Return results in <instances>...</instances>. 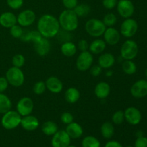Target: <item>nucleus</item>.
Segmentation results:
<instances>
[{
    "mask_svg": "<svg viewBox=\"0 0 147 147\" xmlns=\"http://www.w3.org/2000/svg\"><path fill=\"white\" fill-rule=\"evenodd\" d=\"M73 11L76 14L78 18L80 17H86L90 14V7L88 4H78L74 8Z\"/></svg>",
    "mask_w": 147,
    "mask_h": 147,
    "instance_id": "obj_30",
    "label": "nucleus"
},
{
    "mask_svg": "<svg viewBox=\"0 0 147 147\" xmlns=\"http://www.w3.org/2000/svg\"><path fill=\"white\" fill-rule=\"evenodd\" d=\"M138 52L139 47L137 43L132 40H127L121 45L120 55L124 60H132L137 56Z\"/></svg>",
    "mask_w": 147,
    "mask_h": 147,
    "instance_id": "obj_6",
    "label": "nucleus"
},
{
    "mask_svg": "<svg viewBox=\"0 0 147 147\" xmlns=\"http://www.w3.org/2000/svg\"><path fill=\"white\" fill-rule=\"evenodd\" d=\"M125 120L130 125L136 126L141 122L142 119L141 111L136 107L130 106L124 111Z\"/></svg>",
    "mask_w": 147,
    "mask_h": 147,
    "instance_id": "obj_15",
    "label": "nucleus"
},
{
    "mask_svg": "<svg viewBox=\"0 0 147 147\" xmlns=\"http://www.w3.org/2000/svg\"><path fill=\"white\" fill-rule=\"evenodd\" d=\"M82 147H100V142L93 136H86L81 142Z\"/></svg>",
    "mask_w": 147,
    "mask_h": 147,
    "instance_id": "obj_31",
    "label": "nucleus"
},
{
    "mask_svg": "<svg viewBox=\"0 0 147 147\" xmlns=\"http://www.w3.org/2000/svg\"><path fill=\"white\" fill-rule=\"evenodd\" d=\"M98 62V65H100L102 69L108 70L114 65L116 63V57L112 53H101L99 56Z\"/></svg>",
    "mask_w": 147,
    "mask_h": 147,
    "instance_id": "obj_20",
    "label": "nucleus"
},
{
    "mask_svg": "<svg viewBox=\"0 0 147 147\" xmlns=\"http://www.w3.org/2000/svg\"><path fill=\"white\" fill-rule=\"evenodd\" d=\"M103 6L106 9H113L117 5V0H103Z\"/></svg>",
    "mask_w": 147,
    "mask_h": 147,
    "instance_id": "obj_41",
    "label": "nucleus"
},
{
    "mask_svg": "<svg viewBox=\"0 0 147 147\" xmlns=\"http://www.w3.org/2000/svg\"><path fill=\"white\" fill-rule=\"evenodd\" d=\"M20 126L27 131H34L38 129L40 126V121L36 116L30 114L22 117Z\"/></svg>",
    "mask_w": 147,
    "mask_h": 147,
    "instance_id": "obj_16",
    "label": "nucleus"
},
{
    "mask_svg": "<svg viewBox=\"0 0 147 147\" xmlns=\"http://www.w3.org/2000/svg\"><path fill=\"white\" fill-rule=\"evenodd\" d=\"M65 131L71 139H78L81 137L83 134V127L77 122H72L67 125Z\"/></svg>",
    "mask_w": 147,
    "mask_h": 147,
    "instance_id": "obj_22",
    "label": "nucleus"
},
{
    "mask_svg": "<svg viewBox=\"0 0 147 147\" xmlns=\"http://www.w3.org/2000/svg\"><path fill=\"white\" fill-rule=\"evenodd\" d=\"M112 123L115 125H121L125 121L124 111L121 110L116 111L113 113L111 117Z\"/></svg>",
    "mask_w": 147,
    "mask_h": 147,
    "instance_id": "obj_33",
    "label": "nucleus"
},
{
    "mask_svg": "<svg viewBox=\"0 0 147 147\" xmlns=\"http://www.w3.org/2000/svg\"><path fill=\"white\" fill-rule=\"evenodd\" d=\"M65 100L70 104H74L77 103L80 98V93L78 88L75 87H70L65 92Z\"/></svg>",
    "mask_w": 147,
    "mask_h": 147,
    "instance_id": "obj_24",
    "label": "nucleus"
},
{
    "mask_svg": "<svg viewBox=\"0 0 147 147\" xmlns=\"http://www.w3.org/2000/svg\"><path fill=\"white\" fill-rule=\"evenodd\" d=\"M62 2L66 9H74L78 4V0H62Z\"/></svg>",
    "mask_w": 147,
    "mask_h": 147,
    "instance_id": "obj_39",
    "label": "nucleus"
},
{
    "mask_svg": "<svg viewBox=\"0 0 147 147\" xmlns=\"http://www.w3.org/2000/svg\"><path fill=\"white\" fill-rule=\"evenodd\" d=\"M106 43L102 39L96 38L89 44L88 51L93 55H100L106 48Z\"/></svg>",
    "mask_w": 147,
    "mask_h": 147,
    "instance_id": "obj_23",
    "label": "nucleus"
},
{
    "mask_svg": "<svg viewBox=\"0 0 147 147\" xmlns=\"http://www.w3.org/2000/svg\"><path fill=\"white\" fill-rule=\"evenodd\" d=\"M41 130L46 136H52L58 131V126L55 122L53 121H47L42 123Z\"/></svg>",
    "mask_w": 147,
    "mask_h": 147,
    "instance_id": "obj_26",
    "label": "nucleus"
},
{
    "mask_svg": "<svg viewBox=\"0 0 147 147\" xmlns=\"http://www.w3.org/2000/svg\"><path fill=\"white\" fill-rule=\"evenodd\" d=\"M43 37L37 30H30V42L35 43Z\"/></svg>",
    "mask_w": 147,
    "mask_h": 147,
    "instance_id": "obj_42",
    "label": "nucleus"
},
{
    "mask_svg": "<svg viewBox=\"0 0 147 147\" xmlns=\"http://www.w3.org/2000/svg\"><path fill=\"white\" fill-rule=\"evenodd\" d=\"M11 106L12 103L9 98L4 93H0V114H4L11 110Z\"/></svg>",
    "mask_w": 147,
    "mask_h": 147,
    "instance_id": "obj_28",
    "label": "nucleus"
},
{
    "mask_svg": "<svg viewBox=\"0 0 147 147\" xmlns=\"http://www.w3.org/2000/svg\"><path fill=\"white\" fill-rule=\"evenodd\" d=\"M138 30V23L134 19L127 18L121 23L120 27V33L126 38H131L136 34Z\"/></svg>",
    "mask_w": 147,
    "mask_h": 147,
    "instance_id": "obj_8",
    "label": "nucleus"
},
{
    "mask_svg": "<svg viewBox=\"0 0 147 147\" xmlns=\"http://www.w3.org/2000/svg\"><path fill=\"white\" fill-rule=\"evenodd\" d=\"M77 48L80 52L88 51L89 49V43L88 42L87 40H84V39H81L78 42Z\"/></svg>",
    "mask_w": 147,
    "mask_h": 147,
    "instance_id": "obj_40",
    "label": "nucleus"
},
{
    "mask_svg": "<svg viewBox=\"0 0 147 147\" xmlns=\"http://www.w3.org/2000/svg\"><path fill=\"white\" fill-rule=\"evenodd\" d=\"M131 94L136 98H142L147 96V80L141 79L135 82L131 87Z\"/></svg>",
    "mask_w": 147,
    "mask_h": 147,
    "instance_id": "obj_13",
    "label": "nucleus"
},
{
    "mask_svg": "<svg viewBox=\"0 0 147 147\" xmlns=\"http://www.w3.org/2000/svg\"><path fill=\"white\" fill-rule=\"evenodd\" d=\"M9 85L6 77H0V93H4L8 88Z\"/></svg>",
    "mask_w": 147,
    "mask_h": 147,
    "instance_id": "obj_45",
    "label": "nucleus"
},
{
    "mask_svg": "<svg viewBox=\"0 0 147 147\" xmlns=\"http://www.w3.org/2000/svg\"><path fill=\"white\" fill-rule=\"evenodd\" d=\"M37 28L41 35L47 39L56 37L60 30L57 18L50 14H43L39 18Z\"/></svg>",
    "mask_w": 147,
    "mask_h": 147,
    "instance_id": "obj_1",
    "label": "nucleus"
},
{
    "mask_svg": "<svg viewBox=\"0 0 147 147\" xmlns=\"http://www.w3.org/2000/svg\"><path fill=\"white\" fill-rule=\"evenodd\" d=\"M116 8L119 15L124 19L130 18L134 13V6L130 0H120L118 1Z\"/></svg>",
    "mask_w": 147,
    "mask_h": 147,
    "instance_id": "obj_12",
    "label": "nucleus"
},
{
    "mask_svg": "<svg viewBox=\"0 0 147 147\" xmlns=\"http://www.w3.org/2000/svg\"><path fill=\"white\" fill-rule=\"evenodd\" d=\"M106 27L101 20L92 18L88 20L85 24V30L90 37L99 38L103 36Z\"/></svg>",
    "mask_w": 147,
    "mask_h": 147,
    "instance_id": "obj_3",
    "label": "nucleus"
},
{
    "mask_svg": "<svg viewBox=\"0 0 147 147\" xmlns=\"http://www.w3.org/2000/svg\"><path fill=\"white\" fill-rule=\"evenodd\" d=\"M46 89L47 88H46L45 83L44 81L40 80V81H37L34 83V86H33L32 90L34 94L39 96V95L43 94L45 92Z\"/></svg>",
    "mask_w": 147,
    "mask_h": 147,
    "instance_id": "obj_36",
    "label": "nucleus"
},
{
    "mask_svg": "<svg viewBox=\"0 0 147 147\" xmlns=\"http://www.w3.org/2000/svg\"><path fill=\"white\" fill-rule=\"evenodd\" d=\"M93 56L92 53L88 51L80 52V55L76 59V65L79 71L85 72L90 68L93 63Z\"/></svg>",
    "mask_w": 147,
    "mask_h": 147,
    "instance_id": "obj_7",
    "label": "nucleus"
},
{
    "mask_svg": "<svg viewBox=\"0 0 147 147\" xmlns=\"http://www.w3.org/2000/svg\"><path fill=\"white\" fill-rule=\"evenodd\" d=\"M115 128L111 122H104L100 126V134L104 139H110L114 135Z\"/></svg>",
    "mask_w": 147,
    "mask_h": 147,
    "instance_id": "obj_27",
    "label": "nucleus"
},
{
    "mask_svg": "<svg viewBox=\"0 0 147 147\" xmlns=\"http://www.w3.org/2000/svg\"><path fill=\"white\" fill-rule=\"evenodd\" d=\"M16 109L22 117L28 116L31 114L34 110V102L30 98L26 96L22 97L17 102Z\"/></svg>",
    "mask_w": 147,
    "mask_h": 147,
    "instance_id": "obj_9",
    "label": "nucleus"
},
{
    "mask_svg": "<svg viewBox=\"0 0 147 147\" xmlns=\"http://www.w3.org/2000/svg\"><path fill=\"white\" fill-rule=\"evenodd\" d=\"M77 45L71 41L63 42L60 47V51L62 54L67 57H71L77 53Z\"/></svg>",
    "mask_w": 147,
    "mask_h": 147,
    "instance_id": "obj_25",
    "label": "nucleus"
},
{
    "mask_svg": "<svg viewBox=\"0 0 147 147\" xmlns=\"http://www.w3.org/2000/svg\"><path fill=\"white\" fill-rule=\"evenodd\" d=\"M71 138L65 130H58L52 136L51 145L53 147H67L70 145Z\"/></svg>",
    "mask_w": 147,
    "mask_h": 147,
    "instance_id": "obj_10",
    "label": "nucleus"
},
{
    "mask_svg": "<svg viewBox=\"0 0 147 147\" xmlns=\"http://www.w3.org/2000/svg\"><path fill=\"white\" fill-rule=\"evenodd\" d=\"M46 85V88L54 94L61 93L63 89V83L60 79L55 76H50L47 78L45 82Z\"/></svg>",
    "mask_w": 147,
    "mask_h": 147,
    "instance_id": "obj_17",
    "label": "nucleus"
},
{
    "mask_svg": "<svg viewBox=\"0 0 147 147\" xmlns=\"http://www.w3.org/2000/svg\"><path fill=\"white\" fill-rule=\"evenodd\" d=\"M122 70L123 73L129 76H131L136 73L137 67L136 64L132 60H125L122 63Z\"/></svg>",
    "mask_w": 147,
    "mask_h": 147,
    "instance_id": "obj_29",
    "label": "nucleus"
},
{
    "mask_svg": "<svg viewBox=\"0 0 147 147\" xmlns=\"http://www.w3.org/2000/svg\"><path fill=\"white\" fill-rule=\"evenodd\" d=\"M145 76H146V78L147 79V68L146 69V70H145Z\"/></svg>",
    "mask_w": 147,
    "mask_h": 147,
    "instance_id": "obj_49",
    "label": "nucleus"
},
{
    "mask_svg": "<svg viewBox=\"0 0 147 147\" xmlns=\"http://www.w3.org/2000/svg\"><path fill=\"white\" fill-rule=\"evenodd\" d=\"M67 147H77V146H74V145H69V146H67Z\"/></svg>",
    "mask_w": 147,
    "mask_h": 147,
    "instance_id": "obj_50",
    "label": "nucleus"
},
{
    "mask_svg": "<svg viewBox=\"0 0 147 147\" xmlns=\"http://www.w3.org/2000/svg\"><path fill=\"white\" fill-rule=\"evenodd\" d=\"M57 20L60 28L65 31L71 32L77 30L78 27L79 18L73 9H65L63 11Z\"/></svg>",
    "mask_w": 147,
    "mask_h": 147,
    "instance_id": "obj_2",
    "label": "nucleus"
},
{
    "mask_svg": "<svg viewBox=\"0 0 147 147\" xmlns=\"http://www.w3.org/2000/svg\"><path fill=\"white\" fill-rule=\"evenodd\" d=\"M35 20V13L31 9L23 10L17 16V24L22 27H28L32 25Z\"/></svg>",
    "mask_w": 147,
    "mask_h": 147,
    "instance_id": "obj_11",
    "label": "nucleus"
},
{
    "mask_svg": "<svg viewBox=\"0 0 147 147\" xmlns=\"http://www.w3.org/2000/svg\"><path fill=\"white\" fill-rule=\"evenodd\" d=\"M102 21L106 27H113L117 23V17L113 13H108L103 17Z\"/></svg>",
    "mask_w": 147,
    "mask_h": 147,
    "instance_id": "obj_32",
    "label": "nucleus"
},
{
    "mask_svg": "<svg viewBox=\"0 0 147 147\" xmlns=\"http://www.w3.org/2000/svg\"><path fill=\"white\" fill-rule=\"evenodd\" d=\"M11 63L14 67L22 68L25 63V57L22 54H16L11 59Z\"/></svg>",
    "mask_w": 147,
    "mask_h": 147,
    "instance_id": "obj_34",
    "label": "nucleus"
},
{
    "mask_svg": "<svg viewBox=\"0 0 147 147\" xmlns=\"http://www.w3.org/2000/svg\"><path fill=\"white\" fill-rule=\"evenodd\" d=\"M34 45L36 53L40 57L47 55L51 50V43L49 39L45 37H42L38 42L34 43Z\"/></svg>",
    "mask_w": 147,
    "mask_h": 147,
    "instance_id": "obj_18",
    "label": "nucleus"
},
{
    "mask_svg": "<svg viewBox=\"0 0 147 147\" xmlns=\"http://www.w3.org/2000/svg\"><path fill=\"white\" fill-rule=\"evenodd\" d=\"M60 121L64 124L68 125L74 121V116L70 112H64L62 113L61 116H60Z\"/></svg>",
    "mask_w": 147,
    "mask_h": 147,
    "instance_id": "obj_37",
    "label": "nucleus"
},
{
    "mask_svg": "<svg viewBox=\"0 0 147 147\" xmlns=\"http://www.w3.org/2000/svg\"><path fill=\"white\" fill-rule=\"evenodd\" d=\"M136 136H137V137L143 136V132L141 131H137V133H136Z\"/></svg>",
    "mask_w": 147,
    "mask_h": 147,
    "instance_id": "obj_48",
    "label": "nucleus"
},
{
    "mask_svg": "<svg viewBox=\"0 0 147 147\" xmlns=\"http://www.w3.org/2000/svg\"><path fill=\"white\" fill-rule=\"evenodd\" d=\"M89 70H90V73L91 76H93V77H98L101 74L103 69L100 67V65H96L91 66Z\"/></svg>",
    "mask_w": 147,
    "mask_h": 147,
    "instance_id": "obj_43",
    "label": "nucleus"
},
{
    "mask_svg": "<svg viewBox=\"0 0 147 147\" xmlns=\"http://www.w3.org/2000/svg\"><path fill=\"white\" fill-rule=\"evenodd\" d=\"M7 5L12 9H19L23 5V0H7Z\"/></svg>",
    "mask_w": 147,
    "mask_h": 147,
    "instance_id": "obj_38",
    "label": "nucleus"
},
{
    "mask_svg": "<svg viewBox=\"0 0 147 147\" xmlns=\"http://www.w3.org/2000/svg\"><path fill=\"white\" fill-rule=\"evenodd\" d=\"M5 77L9 84L13 87H21L24 83V74L21 68L12 66L6 72Z\"/></svg>",
    "mask_w": 147,
    "mask_h": 147,
    "instance_id": "obj_5",
    "label": "nucleus"
},
{
    "mask_svg": "<svg viewBox=\"0 0 147 147\" xmlns=\"http://www.w3.org/2000/svg\"><path fill=\"white\" fill-rule=\"evenodd\" d=\"M17 24V16L11 11H5L0 15V25L4 28H10Z\"/></svg>",
    "mask_w": 147,
    "mask_h": 147,
    "instance_id": "obj_21",
    "label": "nucleus"
},
{
    "mask_svg": "<svg viewBox=\"0 0 147 147\" xmlns=\"http://www.w3.org/2000/svg\"><path fill=\"white\" fill-rule=\"evenodd\" d=\"M111 93V86L107 82H99L94 88L95 96L100 100L107 98Z\"/></svg>",
    "mask_w": 147,
    "mask_h": 147,
    "instance_id": "obj_19",
    "label": "nucleus"
},
{
    "mask_svg": "<svg viewBox=\"0 0 147 147\" xmlns=\"http://www.w3.org/2000/svg\"><path fill=\"white\" fill-rule=\"evenodd\" d=\"M134 147H147V138L144 136L136 138Z\"/></svg>",
    "mask_w": 147,
    "mask_h": 147,
    "instance_id": "obj_44",
    "label": "nucleus"
},
{
    "mask_svg": "<svg viewBox=\"0 0 147 147\" xmlns=\"http://www.w3.org/2000/svg\"><path fill=\"white\" fill-rule=\"evenodd\" d=\"M113 72L112 71V70H109V69H108V70L107 71H106V77H111L112 76H113Z\"/></svg>",
    "mask_w": 147,
    "mask_h": 147,
    "instance_id": "obj_47",
    "label": "nucleus"
},
{
    "mask_svg": "<svg viewBox=\"0 0 147 147\" xmlns=\"http://www.w3.org/2000/svg\"><path fill=\"white\" fill-rule=\"evenodd\" d=\"M23 32H24V30L22 29V27L19 25L18 24H14V26L9 28L10 34L11 37L15 39H20L21 36L22 35Z\"/></svg>",
    "mask_w": 147,
    "mask_h": 147,
    "instance_id": "obj_35",
    "label": "nucleus"
},
{
    "mask_svg": "<svg viewBox=\"0 0 147 147\" xmlns=\"http://www.w3.org/2000/svg\"><path fill=\"white\" fill-rule=\"evenodd\" d=\"M104 147H123V146L121 145V144L119 143L117 141L111 140L109 141V142L105 144Z\"/></svg>",
    "mask_w": 147,
    "mask_h": 147,
    "instance_id": "obj_46",
    "label": "nucleus"
},
{
    "mask_svg": "<svg viewBox=\"0 0 147 147\" xmlns=\"http://www.w3.org/2000/svg\"><path fill=\"white\" fill-rule=\"evenodd\" d=\"M22 116L17 111L9 110L4 113L1 119V124L7 130H13L20 126Z\"/></svg>",
    "mask_w": 147,
    "mask_h": 147,
    "instance_id": "obj_4",
    "label": "nucleus"
},
{
    "mask_svg": "<svg viewBox=\"0 0 147 147\" xmlns=\"http://www.w3.org/2000/svg\"><path fill=\"white\" fill-rule=\"evenodd\" d=\"M103 40L106 45L113 46L119 42L121 39V33L117 29L113 27H106L103 34Z\"/></svg>",
    "mask_w": 147,
    "mask_h": 147,
    "instance_id": "obj_14",
    "label": "nucleus"
},
{
    "mask_svg": "<svg viewBox=\"0 0 147 147\" xmlns=\"http://www.w3.org/2000/svg\"><path fill=\"white\" fill-rule=\"evenodd\" d=\"M126 147H134V146H126Z\"/></svg>",
    "mask_w": 147,
    "mask_h": 147,
    "instance_id": "obj_51",
    "label": "nucleus"
}]
</instances>
